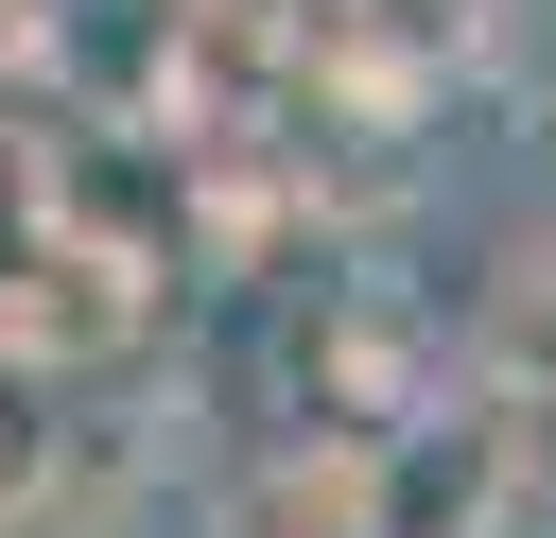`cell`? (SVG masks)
Wrapping results in <instances>:
<instances>
[{
  "instance_id": "6da1fadb",
  "label": "cell",
  "mask_w": 556,
  "mask_h": 538,
  "mask_svg": "<svg viewBox=\"0 0 556 538\" xmlns=\"http://www.w3.org/2000/svg\"><path fill=\"white\" fill-rule=\"evenodd\" d=\"M469 364H486V399H556V226L504 243V278L469 312Z\"/></svg>"
},
{
  "instance_id": "7a4b0ae2",
  "label": "cell",
  "mask_w": 556,
  "mask_h": 538,
  "mask_svg": "<svg viewBox=\"0 0 556 538\" xmlns=\"http://www.w3.org/2000/svg\"><path fill=\"white\" fill-rule=\"evenodd\" d=\"M469 69L521 87V104H556V0H469Z\"/></svg>"
}]
</instances>
